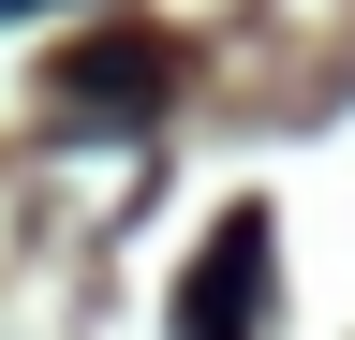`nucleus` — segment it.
I'll list each match as a JSON object with an SVG mask.
<instances>
[{
    "mask_svg": "<svg viewBox=\"0 0 355 340\" xmlns=\"http://www.w3.org/2000/svg\"><path fill=\"white\" fill-rule=\"evenodd\" d=\"M266 311H282V237L266 207H222V237L178 281V340H266Z\"/></svg>",
    "mask_w": 355,
    "mask_h": 340,
    "instance_id": "1",
    "label": "nucleus"
},
{
    "mask_svg": "<svg viewBox=\"0 0 355 340\" xmlns=\"http://www.w3.org/2000/svg\"><path fill=\"white\" fill-rule=\"evenodd\" d=\"M163 89H178V74H163L148 30H119V45H74V60H60V118H74V134H148Z\"/></svg>",
    "mask_w": 355,
    "mask_h": 340,
    "instance_id": "2",
    "label": "nucleus"
},
{
    "mask_svg": "<svg viewBox=\"0 0 355 340\" xmlns=\"http://www.w3.org/2000/svg\"><path fill=\"white\" fill-rule=\"evenodd\" d=\"M0 15H60V0H0Z\"/></svg>",
    "mask_w": 355,
    "mask_h": 340,
    "instance_id": "3",
    "label": "nucleus"
}]
</instances>
